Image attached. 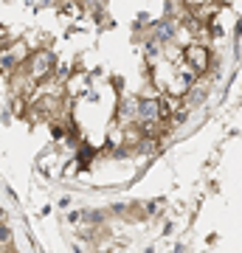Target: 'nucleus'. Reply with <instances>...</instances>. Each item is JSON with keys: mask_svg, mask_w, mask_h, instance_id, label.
<instances>
[{"mask_svg": "<svg viewBox=\"0 0 242 253\" xmlns=\"http://www.w3.org/2000/svg\"><path fill=\"white\" fill-rule=\"evenodd\" d=\"M51 68H54V54H51V51H40V54L31 56V71H28V76L40 82V79L48 76Z\"/></svg>", "mask_w": 242, "mask_h": 253, "instance_id": "obj_3", "label": "nucleus"}, {"mask_svg": "<svg viewBox=\"0 0 242 253\" xmlns=\"http://www.w3.org/2000/svg\"><path fill=\"white\" fill-rule=\"evenodd\" d=\"M14 68H17V56H14V54H6V56H0V71H3V73L14 71Z\"/></svg>", "mask_w": 242, "mask_h": 253, "instance_id": "obj_4", "label": "nucleus"}, {"mask_svg": "<svg viewBox=\"0 0 242 253\" xmlns=\"http://www.w3.org/2000/svg\"><path fill=\"white\" fill-rule=\"evenodd\" d=\"M9 228H3V225H0V242H9Z\"/></svg>", "mask_w": 242, "mask_h": 253, "instance_id": "obj_5", "label": "nucleus"}, {"mask_svg": "<svg viewBox=\"0 0 242 253\" xmlns=\"http://www.w3.org/2000/svg\"><path fill=\"white\" fill-rule=\"evenodd\" d=\"M135 118H138L146 129H152V126L163 118L161 101H158V99H138V101H135Z\"/></svg>", "mask_w": 242, "mask_h": 253, "instance_id": "obj_1", "label": "nucleus"}, {"mask_svg": "<svg viewBox=\"0 0 242 253\" xmlns=\"http://www.w3.org/2000/svg\"><path fill=\"white\" fill-rule=\"evenodd\" d=\"M186 62H189V68L194 73H200V71H206L208 68V62H211V54H208V48L203 45V42H192V45L186 48Z\"/></svg>", "mask_w": 242, "mask_h": 253, "instance_id": "obj_2", "label": "nucleus"}]
</instances>
